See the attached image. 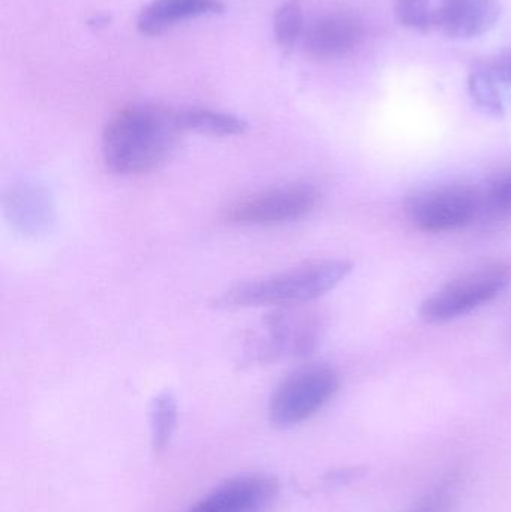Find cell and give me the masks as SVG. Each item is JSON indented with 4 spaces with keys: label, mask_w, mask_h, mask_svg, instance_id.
Instances as JSON below:
<instances>
[{
    "label": "cell",
    "mask_w": 511,
    "mask_h": 512,
    "mask_svg": "<svg viewBox=\"0 0 511 512\" xmlns=\"http://www.w3.org/2000/svg\"><path fill=\"white\" fill-rule=\"evenodd\" d=\"M182 134L179 110L147 102L126 105L105 125L102 159L117 176H141L170 158Z\"/></svg>",
    "instance_id": "obj_1"
},
{
    "label": "cell",
    "mask_w": 511,
    "mask_h": 512,
    "mask_svg": "<svg viewBox=\"0 0 511 512\" xmlns=\"http://www.w3.org/2000/svg\"><path fill=\"white\" fill-rule=\"evenodd\" d=\"M353 270L347 259H323L291 268L275 276L239 283L216 298L221 309L297 307L323 297Z\"/></svg>",
    "instance_id": "obj_2"
},
{
    "label": "cell",
    "mask_w": 511,
    "mask_h": 512,
    "mask_svg": "<svg viewBox=\"0 0 511 512\" xmlns=\"http://www.w3.org/2000/svg\"><path fill=\"white\" fill-rule=\"evenodd\" d=\"M511 283V265H485L462 274L438 289L420 307V318L431 325L447 324L500 297Z\"/></svg>",
    "instance_id": "obj_3"
},
{
    "label": "cell",
    "mask_w": 511,
    "mask_h": 512,
    "mask_svg": "<svg viewBox=\"0 0 511 512\" xmlns=\"http://www.w3.org/2000/svg\"><path fill=\"white\" fill-rule=\"evenodd\" d=\"M321 192L311 183H290L255 192L222 210V221L236 227H279L311 215Z\"/></svg>",
    "instance_id": "obj_4"
},
{
    "label": "cell",
    "mask_w": 511,
    "mask_h": 512,
    "mask_svg": "<svg viewBox=\"0 0 511 512\" xmlns=\"http://www.w3.org/2000/svg\"><path fill=\"white\" fill-rule=\"evenodd\" d=\"M411 227L423 233H450L473 224L482 209V195L467 185L420 189L405 200Z\"/></svg>",
    "instance_id": "obj_5"
},
{
    "label": "cell",
    "mask_w": 511,
    "mask_h": 512,
    "mask_svg": "<svg viewBox=\"0 0 511 512\" xmlns=\"http://www.w3.org/2000/svg\"><path fill=\"white\" fill-rule=\"evenodd\" d=\"M339 387L341 379L332 367H303L291 373L273 391L270 420L279 427L303 423L320 412L338 394Z\"/></svg>",
    "instance_id": "obj_6"
},
{
    "label": "cell",
    "mask_w": 511,
    "mask_h": 512,
    "mask_svg": "<svg viewBox=\"0 0 511 512\" xmlns=\"http://www.w3.org/2000/svg\"><path fill=\"white\" fill-rule=\"evenodd\" d=\"M263 331L257 339L254 354L260 360L269 361L311 354L317 346L320 327L311 313L281 307L267 316Z\"/></svg>",
    "instance_id": "obj_7"
},
{
    "label": "cell",
    "mask_w": 511,
    "mask_h": 512,
    "mask_svg": "<svg viewBox=\"0 0 511 512\" xmlns=\"http://www.w3.org/2000/svg\"><path fill=\"white\" fill-rule=\"evenodd\" d=\"M365 39L363 21L353 12L332 11L306 24L303 47L317 60H338L353 53Z\"/></svg>",
    "instance_id": "obj_8"
},
{
    "label": "cell",
    "mask_w": 511,
    "mask_h": 512,
    "mask_svg": "<svg viewBox=\"0 0 511 512\" xmlns=\"http://www.w3.org/2000/svg\"><path fill=\"white\" fill-rule=\"evenodd\" d=\"M278 480L267 474H246L216 487L189 512H260L278 495Z\"/></svg>",
    "instance_id": "obj_9"
},
{
    "label": "cell",
    "mask_w": 511,
    "mask_h": 512,
    "mask_svg": "<svg viewBox=\"0 0 511 512\" xmlns=\"http://www.w3.org/2000/svg\"><path fill=\"white\" fill-rule=\"evenodd\" d=\"M437 32L473 39L491 32L501 17V0H437Z\"/></svg>",
    "instance_id": "obj_10"
},
{
    "label": "cell",
    "mask_w": 511,
    "mask_h": 512,
    "mask_svg": "<svg viewBox=\"0 0 511 512\" xmlns=\"http://www.w3.org/2000/svg\"><path fill=\"white\" fill-rule=\"evenodd\" d=\"M3 210L12 228L26 236L42 233L54 221L50 192L33 183L14 186L3 198Z\"/></svg>",
    "instance_id": "obj_11"
},
{
    "label": "cell",
    "mask_w": 511,
    "mask_h": 512,
    "mask_svg": "<svg viewBox=\"0 0 511 512\" xmlns=\"http://www.w3.org/2000/svg\"><path fill=\"white\" fill-rule=\"evenodd\" d=\"M222 11L224 3L221 0H153L141 9L137 29L141 35L158 36L177 24Z\"/></svg>",
    "instance_id": "obj_12"
},
{
    "label": "cell",
    "mask_w": 511,
    "mask_h": 512,
    "mask_svg": "<svg viewBox=\"0 0 511 512\" xmlns=\"http://www.w3.org/2000/svg\"><path fill=\"white\" fill-rule=\"evenodd\" d=\"M179 120L185 132L213 135V137H231L240 135L248 128V123L240 117L210 108H185L179 110Z\"/></svg>",
    "instance_id": "obj_13"
},
{
    "label": "cell",
    "mask_w": 511,
    "mask_h": 512,
    "mask_svg": "<svg viewBox=\"0 0 511 512\" xmlns=\"http://www.w3.org/2000/svg\"><path fill=\"white\" fill-rule=\"evenodd\" d=\"M468 92H470L474 104L483 113L494 117H501L507 113L500 90H498L494 78L482 62L477 63L471 69L470 77H468Z\"/></svg>",
    "instance_id": "obj_14"
},
{
    "label": "cell",
    "mask_w": 511,
    "mask_h": 512,
    "mask_svg": "<svg viewBox=\"0 0 511 512\" xmlns=\"http://www.w3.org/2000/svg\"><path fill=\"white\" fill-rule=\"evenodd\" d=\"M305 29V15L299 0H287L282 3L275 12V20H273V30H275L279 47L285 53L293 51L297 44L302 42Z\"/></svg>",
    "instance_id": "obj_15"
},
{
    "label": "cell",
    "mask_w": 511,
    "mask_h": 512,
    "mask_svg": "<svg viewBox=\"0 0 511 512\" xmlns=\"http://www.w3.org/2000/svg\"><path fill=\"white\" fill-rule=\"evenodd\" d=\"M176 424V397L165 391L153 400L152 411H150V432H152V445L155 451L162 453L167 450L176 430Z\"/></svg>",
    "instance_id": "obj_16"
},
{
    "label": "cell",
    "mask_w": 511,
    "mask_h": 512,
    "mask_svg": "<svg viewBox=\"0 0 511 512\" xmlns=\"http://www.w3.org/2000/svg\"><path fill=\"white\" fill-rule=\"evenodd\" d=\"M395 17L402 27L413 32L437 30L435 0H395Z\"/></svg>",
    "instance_id": "obj_17"
},
{
    "label": "cell",
    "mask_w": 511,
    "mask_h": 512,
    "mask_svg": "<svg viewBox=\"0 0 511 512\" xmlns=\"http://www.w3.org/2000/svg\"><path fill=\"white\" fill-rule=\"evenodd\" d=\"M482 63L494 78L507 110L509 104L511 105V48L501 51L497 56L483 60Z\"/></svg>",
    "instance_id": "obj_18"
},
{
    "label": "cell",
    "mask_w": 511,
    "mask_h": 512,
    "mask_svg": "<svg viewBox=\"0 0 511 512\" xmlns=\"http://www.w3.org/2000/svg\"><path fill=\"white\" fill-rule=\"evenodd\" d=\"M459 475L450 474L437 489L432 490L425 501L419 505L414 512H447L453 499H455L456 490H458Z\"/></svg>",
    "instance_id": "obj_19"
}]
</instances>
